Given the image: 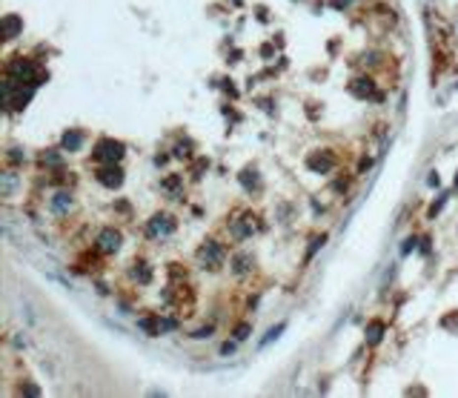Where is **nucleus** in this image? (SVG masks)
Here are the masks:
<instances>
[{"mask_svg": "<svg viewBox=\"0 0 458 398\" xmlns=\"http://www.w3.org/2000/svg\"><path fill=\"white\" fill-rule=\"evenodd\" d=\"M63 146H66V149H78V146H81V135H66V138H63Z\"/></svg>", "mask_w": 458, "mask_h": 398, "instance_id": "6", "label": "nucleus"}, {"mask_svg": "<svg viewBox=\"0 0 458 398\" xmlns=\"http://www.w3.org/2000/svg\"><path fill=\"white\" fill-rule=\"evenodd\" d=\"M120 155H123V146H120V143H112V141H103V143H100V158H103V161H112L114 164Z\"/></svg>", "mask_w": 458, "mask_h": 398, "instance_id": "2", "label": "nucleus"}, {"mask_svg": "<svg viewBox=\"0 0 458 398\" xmlns=\"http://www.w3.org/2000/svg\"><path fill=\"white\" fill-rule=\"evenodd\" d=\"M120 181H123L120 178V169H103L100 172V183H106V186H117Z\"/></svg>", "mask_w": 458, "mask_h": 398, "instance_id": "5", "label": "nucleus"}, {"mask_svg": "<svg viewBox=\"0 0 458 398\" xmlns=\"http://www.w3.org/2000/svg\"><path fill=\"white\" fill-rule=\"evenodd\" d=\"M52 209H55V212H66V209H72V195H66V192L55 195V198H52Z\"/></svg>", "mask_w": 458, "mask_h": 398, "instance_id": "4", "label": "nucleus"}, {"mask_svg": "<svg viewBox=\"0 0 458 398\" xmlns=\"http://www.w3.org/2000/svg\"><path fill=\"white\" fill-rule=\"evenodd\" d=\"M98 247L103 249V252H117V247H120V232H114V229H103L98 238Z\"/></svg>", "mask_w": 458, "mask_h": 398, "instance_id": "1", "label": "nucleus"}, {"mask_svg": "<svg viewBox=\"0 0 458 398\" xmlns=\"http://www.w3.org/2000/svg\"><path fill=\"white\" fill-rule=\"evenodd\" d=\"M172 227H175V224H172V218H169V215H155L149 229H152V235H166Z\"/></svg>", "mask_w": 458, "mask_h": 398, "instance_id": "3", "label": "nucleus"}]
</instances>
